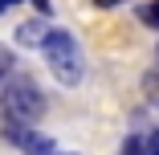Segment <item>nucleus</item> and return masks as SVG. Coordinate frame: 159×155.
Wrapping results in <instances>:
<instances>
[{"instance_id":"ddd939ff","label":"nucleus","mask_w":159,"mask_h":155,"mask_svg":"<svg viewBox=\"0 0 159 155\" xmlns=\"http://www.w3.org/2000/svg\"><path fill=\"white\" fill-rule=\"evenodd\" d=\"M8 8H12V4H8V0H0V16H4V12H8Z\"/></svg>"},{"instance_id":"39448f33","label":"nucleus","mask_w":159,"mask_h":155,"mask_svg":"<svg viewBox=\"0 0 159 155\" xmlns=\"http://www.w3.org/2000/svg\"><path fill=\"white\" fill-rule=\"evenodd\" d=\"M25 155H57V147H53L49 135L33 131V135H29V143H25Z\"/></svg>"},{"instance_id":"1a4fd4ad","label":"nucleus","mask_w":159,"mask_h":155,"mask_svg":"<svg viewBox=\"0 0 159 155\" xmlns=\"http://www.w3.org/2000/svg\"><path fill=\"white\" fill-rule=\"evenodd\" d=\"M8 74H12V49H4V45H0V90H4Z\"/></svg>"},{"instance_id":"20e7f679","label":"nucleus","mask_w":159,"mask_h":155,"mask_svg":"<svg viewBox=\"0 0 159 155\" xmlns=\"http://www.w3.org/2000/svg\"><path fill=\"white\" fill-rule=\"evenodd\" d=\"M29 135H33V122H20V118H12V114H0V139H4V143H12V147L25 151Z\"/></svg>"},{"instance_id":"7ed1b4c3","label":"nucleus","mask_w":159,"mask_h":155,"mask_svg":"<svg viewBox=\"0 0 159 155\" xmlns=\"http://www.w3.org/2000/svg\"><path fill=\"white\" fill-rule=\"evenodd\" d=\"M45 37H49L45 16H37V21H20V25H16V45H25V49H41Z\"/></svg>"},{"instance_id":"f257e3e1","label":"nucleus","mask_w":159,"mask_h":155,"mask_svg":"<svg viewBox=\"0 0 159 155\" xmlns=\"http://www.w3.org/2000/svg\"><path fill=\"white\" fill-rule=\"evenodd\" d=\"M41 57H45V66L53 70V78L61 86H82L86 78V53L78 45V37L70 33V29H49V37L41 45Z\"/></svg>"},{"instance_id":"6e6552de","label":"nucleus","mask_w":159,"mask_h":155,"mask_svg":"<svg viewBox=\"0 0 159 155\" xmlns=\"http://www.w3.org/2000/svg\"><path fill=\"white\" fill-rule=\"evenodd\" d=\"M143 151H147V135H126L118 147V155H143Z\"/></svg>"},{"instance_id":"9b49d317","label":"nucleus","mask_w":159,"mask_h":155,"mask_svg":"<svg viewBox=\"0 0 159 155\" xmlns=\"http://www.w3.org/2000/svg\"><path fill=\"white\" fill-rule=\"evenodd\" d=\"M29 4H37V12H41V16H49V12H53V4H49V0H29Z\"/></svg>"},{"instance_id":"f03ea898","label":"nucleus","mask_w":159,"mask_h":155,"mask_svg":"<svg viewBox=\"0 0 159 155\" xmlns=\"http://www.w3.org/2000/svg\"><path fill=\"white\" fill-rule=\"evenodd\" d=\"M0 106H4V114H12V118H20V122H37V118H45L49 98H45V90H41L33 78L12 74V78L4 82V90H0Z\"/></svg>"},{"instance_id":"423d86ee","label":"nucleus","mask_w":159,"mask_h":155,"mask_svg":"<svg viewBox=\"0 0 159 155\" xmlns=\"http://www.w3.org/2000/svg\"><path fill=\"white\" fill-rule=\"evenodd\" d=\"M143 98H147L151 106H159V66L143 74Z\"/></svg>"},{"instance_id":"f8f14e48","label":"nucleus","mask_w":159,"mask_h":155,"mask_svg":"<svg viewBox=\"0 0 159 155\" xmlns=\"http://www.w3.org/2000/svg\"><path fill=\"white\" fill-rule=\"evenodd\" d=\"M98 8H118V4H126V0H94Z\"/></svg>"},{"instance_id":"4468645a","label":"nucleus","mask_w":159,"mask_h":155,"mask_svg":"<svg viewBox=\"0 0 159 155\" xmlns=\"http://www.w3.org/2000/svg\"><path fill=\"white\" fill-rule=\"evenodd\" d=\"M57 155H78V151H57Z\"/></svg>"},{"instance_id":"2eb2a0df","label":"nucleus","mask_w":159,"mask_h":155,"mask_svg":"<svg viewBox=\"0 0 159 155\" xmlns=\"http://www.w3.org/2000/svg\"><path fill=\"white\" fill-rule=\"evenodd\" d=\"M8 4H20V0H8Z\"/></svg>"},{"instance_id":"0eeeda50","label":"nucleus","mask_w":159,"mask_h":155,"mask_svg":"<svg viewBox=\"0 0 159 155\" xmlns=\"http://www.w3.org/2000/svg\"><path fill=\"white\" fill-rule=\"evenodd\" d=\"M135 16H139L147 29H159V0H147V4H139V8H135Z\"/></svg>"},{"instance_id":"9d476101","label":"nucleus","mask_w":159,"mask_h":155,"mask_svg":"<svg viewBox=\"0 0 159 155\" xmlns=\"http://www.w3.org/2000/svg\"><path fill=\"white\" fill-rule=\"evenodd\" d=\"M143 155H159V131L147 135V151H143Z\"/></svg>"}]
</instances>
